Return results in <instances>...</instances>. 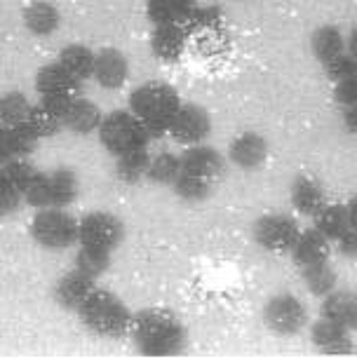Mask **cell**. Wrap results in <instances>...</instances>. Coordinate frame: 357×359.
Returning a JSON list of instances; mask_svg holds the SVG:
<instances>
[{
	"label": "cell",
	"instance_id": "6da1fadb",
	"mask_svg": "<svg viewBox=\"0 0 357 359\" xmlns=\"http://www.w3.org/2000/svg\"><path fill=\"white\" fill-rule=\"evenodd\" d=\"M130 338L134 348L148 357H172L184 352L188 334L177 313L167 308H144L132 315Z\"/></svg>",
	"mask_w": 357,
	"mask_h": 359
},
{
	"label": "cell",
	"instance_id": "7a4b0ae2",
	"mask_svg": "<svg viewBox=\"0 0 357 359\" xmlns=\"http://www.w3.org/2000/svg\"><path fill=\"white\" fill-rule=\"evenodd\" d=\"M181 104L184 101L179 99V92L160 80H148L134 87L130 94V111L146 125L153 139L165 137L170 132V125Z\"/></svg>",
	"mask_w": 357,
	"mask_h": 359
},
{
	"label": "cell",
	"instance_id": "3957f363",
	"mask_svg": "<svg viewBox=\"0 0 357 359\" xmlns=\"http://www.w3.org/2000/svg\"><path fill=\"white\" fill-rule=\"evenodd\" d=\"M78 320L85 329L101 338H125L130 336L132 327V310L125 306V301L109 289L97 287L87 296V301L78 308Z\"/></svg>",
	"mask_w": 357,
	"mask_h": 359
},
{
	"label": "cell",
	"instance_id": "277c9868",
	"mask_svg": "<svg viewBox=\"0 0 357 359\" xmlns=\"http://www.w3.org/2000/svg\"><path fill=\"white\" fill-rule=\"evenodd\" d=\"M99 144L104 146L106 153H111L113 158L137 148H148L151 144V132L146 130V125L134 115L130 108L127 111H111L104 115L99 125Z\"/></svg>",
	"mask_w": 357,
	"mask_h": 359
},
{
	"label": "cell",
	"instance_id": "5b68a950",
	"mask_svg": "<svg viewBox=\"0 0 357 359\" xmlns=\"http://www.w3.org/2000/svg\"><path fill=\"white\" fill-rule=\"evenodd\" d=\"M29 233L38 247L47 249V252H64L78 242V219L59 207L38 209L29 226Z\"/></svg>",
	"mask_w": 357,
	"mask_h": 359
},
{
	"label": "cell",
	"instance_id": "8992f818",
	"mask_svg": "<svg viewBox=\"0 0 357 359\" xmlns=\"http://www.w3.org/2000/svg\"><path fill=\"white\" fill-rule=\"evenodd\" d=\"M301 233L299 221L292 214H264L254 221L252 235L254 242L271 254H289L296 242V237Z\"/></svg>",
	"mask_w": 357,
	"mask_h": 359
},
{
	"label": "cell",
	"instance_id": "52a82bcc",
	"mask_svg": "<svg viewBox=\"0 0 357 359\" xmlns=\"http://www.w3.org/2000/svg\"><path fill=\"white\" fill-rule=\"evenodd\" d=\"M264 324L275 336H282V338L296 336L299 331L306 329L308 310L301 303V298H296L294 294H278L266 301Z\"/></svg>",
	"mask_w": 357,
	"mask_h": 359
},
{
	"label": "cell",
	"instance_id": "ba28073f",
	"mask_svg": "<svg viewBox=\"0 0 357 359\" xmlns=\"http://www.w3.org/2000/svg\"><path fill=\"white\" fill-rule=\"evenodd\" d=\"M80 90H83V83L71 76L59 62L40 66L36 73V92L40 94V101L59 108L62 113L71 99L80 97Z\"/></svg>",
	"mask_w": 357,
	"mask_h": 359
},
{
	"label": "cell",
	"instance_id": "9c48e42d",
	"mask_svg": "<svg viewBox=\"0 0 357 359\" xmlns=\"http://www.w3.org/2000/svg\"><path fill=\"white\" fill-rule=\"evenodd\" d=\"M125 240V223L111 212H90L78 219V245L116 252Z\"/></svg>",
	"mask_w": 357,
	"mask_h": 359
},
{
	"label": "cell",
	"instance_id": "30bf717a",
	"mask_svg": "<svg viewBox=\"0 0 357 359\" xmlns=\"http://www.w3.org/2000/svg\"><path fill=\"white\" fill-rule=\"evenodd\" d=\"M170 137L181 146H198L205 144V139L212 134L210 111L200 104H181L170 125Z\"/></svg>",
	"mask_w": 357,
	"mask_h": 359
},
{
	"label": "cell",
	"instance_id": "8fae6325",
	"mask_svg": "<svg viewBox=\"0 0 357 359\" xmlns=\"http://www.w3.org/2000/svg\"><path fill=\"white\" fill-rule=\"evenodd\" d=\"M226 169V158L224 153H219L217 148L198 144V146H188L181 153V172L200 176V179L217 184Z\"/></svg>",
	"mask_w": 357,
	"mask_h": 359
},
{
	"label": "cell",
	"instance_id": "7c38bea8",
	"mask_svg": "<svg viewBox=\"0 0 357 359\" xmlns=\"http://www.w3.org/2000/svg\"><path fill=\"white\" fill-rule=\"evenodd\" d=\"M94 289H97V280H92V277H87L85 273L73 268L71 273L62 275L55 282L52 296H55V303L62 310L78 313V308L87 301V296H90Z\"/></svg>",
	"mask_w": 357,
	"mask_h": 359
},
{
	"label": "cell",
	"instance_id": "4fadbf2b",
	"mask_svg": "<svg viewBox=\"0 0 357 359\" xmlns=\"http://www.w3.org/2000/svg\"><path fill=\"white\" fill-rule=\"evenodd\" d=\"M226 158L240 169H257L268 158V141L259 132H242L228 144Z\"/></svg>",
	"mask_w": 357,
	"mask_h": 359
},
{
	"label": "cell",
	"instance_id": "5bb4252c",
	"mask_svg": "<svg viewBox=\"0 0 357 359\" xmlns=\"http://www.w3.org/2000/svg\"><path fill=\"white\" fill-rule=\"evenodd\" d=\"M311 343L322 355H353L355 352L350 331L327 317H320L311 324Z\"/></svg>",
	"mask_w": 357,
	"mask_h": 359
},
{
	"label": "cell",
	"instance_id": "9a60e30c",
	"mask_svg": "<svg viewBox=\"0 0 357 359\" xmlns=\"http://www.w3.org/2000/svg\"><path fill=\"white\" fill-rule=\"evenodd\" d=\"M130 76V62L127 57L116 47H104L97 52V62H94V80L104 90H120L127 83Z\"/></svg>",
	"mask_w": 357,
	"mask_h": 359
},
{
	"label": "cell",
	"instance_id": "2e32d148",
	"mask_svg": "<svg viewBox=\"0 0 357 359\" xmlns=\"http://www.w3.org/2000/svg\"><path fill=\"white\" fill-rule=\"evenodd\" d=\"M320 317H327V320L341 324L350 334L357 331V291L336 287L332 294L322 296Z\"/></svg>",
	"mask_w": 357,
	"mask_h": 359
},
{
	"label": "cell",
	"instance_id": "e0dca14e",
	"mask_svg": "<svg viewBox=\"0 0 357 359\" xmlns=\"http://www.w3.org/2000/svg\"><path fill=\"white\" fill-rule=\"evenodd\" d=\"M188 43V31L184 24H163L153 26L151 33V52L156 54V59L165 64H174L184 57Z\"/></svg>",
	"mask_w": 357,
	"mask_h": 359
},
{
	"label": "cell",
	"instance_id": "ac0fdd59",
	"mask_svg": "<svg viewBox=\"0 0 357 359\" xmlns=\"http://www.w3.org/2000/svg\"><path fill=\"white\" fill-rule=\"evenodd\" d=\"M289 254H292L296 268H306V266H313V263H325L329 261V256H332V242H329L315 226L301 228V233L296 237Z\"/></svg>",
	"mask_w": 357,
	"mask_h": 359
},
{
	"label": "cell",
	"instance_id": "d6986e66",
	"mask_svg": "<svg viewBox=\"0 0 357 359\" xmlns=\"http://www.w3.org/2000/svg\"><path fill=\"white\" fill-rule=\"evenodd\" d=\"M101 120H104V113L101 108L94 104V101L85 99L83 94L76 99L69 101L64 111V130H69L78 137H87V134H94L99 130Z\"/></svg>",
	"mask_w": 357,
	"mask_h": 359
},
{
	"label": "cell",
	"instance_id": "ffe728a7",
	"mask_svg": "<svg viewBox=\"0 0 357 359\" xmlns=\"http://www.w3.org/2000/svg\"><path fill=\"white\" fill-rule=\"evenodd\" d=\"M289 200H292V207L296 212L301 216H308V219H313V216L327 205L325 188H322L315 179H311V176H303V174L296 176L292 181Z\"/></svg>",
	"mask_w": 357,
	"mask_h": 359
},
{
	"label": "cell",
	"instance_id": "44dd1931",
	"mask_svg": "<svg viewBox=\"0 0 357 359\" xmlns=\"http://www.w3.org/2000/svg\"><path fill=\"white\" fill-rule=\"evenodd\" d=\"M59 24H62V15H59V10L52 3H47V0H33L29 8L24 10L26 31L38 38L52 36V33L59 29Z\"/></svg>",
	"mask_w": 357,
	"mask_h": 359
},
{
	"label": "cell",
	"instance_id": "7402d4cb",
	"mask_svg": "<svg viewBox=\"0 0 357 359\" xmlns=\"http://www.w3.org/2000/svg\"><path fill=\"white\" fill-rule=\"evenodd\" d=\"M195 0H146V17L153 26L186 24Z\"/></svg>",
	"mask_w": 357,
	"mask_h": 359
},
{
	"label": "cell",
	"instance_id": "603a6c76",
	"mask_svg": "<svg viewBox=\"0 0 357 359\" xmlns=\"http://www.w3.org/2000/svg\"><path fill=\"white\" fill-rule=\"evenodd\" d=\"M57 62L62 64L64 69L71 73V76H76L80 83H85V80H90L94 76V62H97V52H92L90 47H85V45L73 43V45L62 47Z\"/></svg>",
	"mask_w": 357,
	"mask_h": 359
},
{
	"label": "cell",
	"instance_id": "cb8c5ba5",
	"mask_svg": "<svg viewBox=\"0 0 357 359\" xmlns=\"http://www.w3.org/2000/svg\"><path fill=\"white\" fill-rule=\"evenodd\" d=\"M311 50H313V57L325 66L327 62H332L334 57L346 52V36H343L336 26H329V24L320 26L311 36Z\"/></svg>",
	"mask_w": 357,
	"mask_h": 359
},
{
	"label": "cell",
	"instance_id": "d4e9b609",
	"mask_svg": "<svg viewBox=\"0 0 357 359\" xmlns=\"http://www.w3.org/2000/svg\"><path fill=\"white\" fill-rule=\"evenodd\" d=\"M52 188V207L69 209L78 198V176L71 167H57L50 172Z\"/></svg>",
	"mask_w": 357,
	"mask_h": 359
},
{
	"label": "cell",
	"instance_id": "484cf974",
	"mask_svg": "<svg viewBox=\"0 0 357 359\" xmlns=\"http://www.w3.org/2000/svg\"><path fill=\"white\" fill-rule=\"evenodd\" d=\"M299 273H301L303 284H306V289L318 298L332 294V291L336 289V284H339V275H336V270L329 261L299 268Z\"/></svg>",
	"mask_w": 357,
	"mask_h": 359
},
{
	"label": "cell",
	"instance_id": "4316f807",
	"mask_svg": "<svg viewBox=\"0 0 357 359\" xmlns=\"http://www.w3.org/2000/svg\"><path fill=\"white\" fill-rule=\"evenodd\" d=\"M29 127L40 139L57 137V134L64 130V113L55 106L45 104V101H38V104H33L31 108Z\"/></svg>",
	"mask_w": 357,
	"mask_h": 359
},
{
	"label": "cell",
	"instance_id": "83f0119b",
	"mask_svg": "<svg viewBox=\"0 0 357 359\" xmlns=\"http://www.w3.org/2000/svg\"><path fill=\"white\" fill-rule=\"evenodd\" d=\"M313 226L318 228L329 242H336L348 230L346 205H341V202H327V205L313 216Z\"/></svg>",
	"mask_w": 357,
	"mask_h": 359
},
{
	"label": "cell",
	"instance_id": "f1b7e54d",
	"mask_svg": "<svg viewBox=\"0 0 357 359\" xmlns=\"http://www.w3.org/2000/svg\"><path fill=\"white\" fill-rule=\"evenodd\" d=\"M153 155L148 153V148H137V151L123 153L116 158V176L125 184H139L141 179H146L148 165H151Z\"/></svg>",
	"mask_w": 357,
	"mask_h": 359
},
{
	"label": "cell",
	"instance_id": "f546056e",
	"mask_svg": "<svg viewBox=\"0 0 357 359\" xmlns=\"http://www.w3.org/2000/svg\"><path fill=\"white\" fill-rule=\"evenodd\" d=\"M31 108L33 104L24 92H19V90L5 92L3 97H0V125L17 127V125L29 123Z\"/></svg>",
	"mask_w": 357,
	"mask_h": 359
},
{
	"label": "cell",
	"instance_id": "4dcf8cb0",
	"mask_svg": "<svg viewBox=\"0 0 357 359\" xmlns=\"http://www.w3.org/2000/svg\"><path fill=\"white\" fill-rule=\"evenodd\" d=\"M111 254L113 252H109V249L80 245L76 254V270L85 273L87 277H92V280H99V277L111 268Z\"/></svg>",
	"mask_w": 357,
	"mask_h": 359
},
{
	"label": "cell",
	"instance_id": "1f68e13d",
	"mask_svg": "<svg viewBox=\"0 0 357 359\" xmlns=\"http://www.w3.org/2000/svg\"><path fill=\"white\" fill-rule=\"evenodd\" d=\"M179 174H181V155L165 151V153L156 155V158H151L146 179L158 186H172Z\"/></svg>",
	"mask_w": 357,
	"mask_h": 359
},
{
	"label": "cell",
	"instance_id": "d6a6232c",
	"mask_svg": "<svg viewBox=\"0 0 357 359\" xmlns=\"http://www.w3.org/2000/svg\"><path fill=\"white\" fill-rule=\"evenodd\" d=\"M212 188L214 184L210 181L200 179V176H193V174H186L181 172L177 176V181L172 184V191L177 193V198L186 200V202H202L212 195Z\"/></svg>",
	"mask_w": 357,
	"mask_h": 359
},
{
	"label": "cell",
	"instance_id": "836d02e7",
	"mask_svg": "<svg viewBox=\"0 0 357 359\" xmlns=\"http://www.w3.org/2000/svg\"><path fill=\"white\" fill-rule=\"evenodd\" d=\"M22 198L33 209H50L52 207V188H50V172H38L24 186Z\"/></svg>",
	"mask_w": 357,
	"mask_h": 359
},
{
	"label": "cell",
	"instance_id": "e575fe53",
	"mask_svg": "<svg viewBox=\"0 0 357 359\" xmlns=\"http://www.w3.org/2000/svg\"><path fill=\"white\" fill-rule=\"evenodd\" d=\"M10 130V144H12V153L17 158H29V155L36 151L40 144V137L31 130L29 123L17 125V127H8Z\"/></svg>",
	"mask_w": 357,
	"mask_h": 359
},
{
	"label": "cell",
	"instance_id": "d590c367",
	"mask_svg": "<svg viewBox=\"0 0 357 359\" xmlns=\"http://www.w3.org/2000/svg\"><path fill=\"white\" fill-rule=\"evenodd\" d=\"M22 202H24L22 191L15 186V181L10 179L8 172L0 167V219L15 214Z\"/></svg>",
	"mask_w": 357,
	"mask_h": 359
},
{
	"label": "cell",
	"instance_id": "8d00e7d4",
	"mask_svg": "<svg viewBox=\"0 0 357 359\" xmlns=\"http://www.w3.org/2000/svg\"><path fill=\"white\" fill-rule=\"evenodd\" d=\"M221 22V10L214 8V5H205V8H198L195 5L193 12L188 15L186 19V31H210V29H217Z\"/></svg>",
	"mask_w": 357,
	"mask_h": 359
},
{
	"label": "cell",
	"instance_id": "74e56055",
	"mask_svg": "<svg viewBox=\"0 0 357 359\" xmlns=\"http://www.w3.org/2000/svg\"><path fill=\"white\" fill-rule=\"evenodd\" d=\"M325 76L332 80V83H341V80H348L357 76V59L350 57L348 52L339 54V57H334L332 62L325 64Z\"/></svg>",
	"mask_w": 357,
	"mask_h": 359
},
{
	"label": "cell",
	"instance_id": "f35d334b",
	"mask_svg": "<svg viewBox=\"0 0 357 359\" xmlns=\"http://www.w3.org/2000/svg\"><path fill=\"white\" fill-rule=\"evenodd\" d=\"M5 172H8V176L12 181H15V186L19 188V191H24V186L29 184V181L33 179V174L38 172L36 167L31 165L29 158H17V160H10L8 165L3 167Z\"/></svg>",
	"mask_w": 357,
	"mask_h": 359
},
{
	"label": "cell",
	"instance_id": "ab89813d",
	"mask_svg": "<svg viewBox=\"0 0 357 359\" xmlns=\"http://www.w3.org/2000/svg\"><path fill=\"white\" fill-rule=\"evenodd\" d=\"M334 99H336V104H341L343 108L355 106L357 104V76L336 83L334 85Z\"/></svg>",
	"mask_w": 357,
	"mask_h": 359
},
{
	"label": "cell",
	"instance_id": "60d3db41",
	"mask_svg": "<svg viewBox=\"0 0 357 359\" xmlns=\"http://www.w3.org/2000/svg\"><path fill=\"white\" fill-rule=\"evenodd\" d=\"M336 247L343 259H357V228L348 226L346 233L336 240Z\"/></svg>",
	"mask_w": 357,
	"mask_h": 359
},
{
	"label": "cell",
	"instance_id": "b9f144b4",
	"mask_svg": "<svg viewBox=\"0 0 357 359\" xmlns=\"http://www.w3.org/2000/svg\"><path fill=\"white\" fill-rule=\"evenodd\" d=\"M10 160H15V153H12V144H10V130L5 125H0V167H5Z\"/></svg>",
	"mask_w": 357,
	"mask_h": 359
},
{
	"label": "cell",
	"instance_id": "7bdbcfd3",
	"mask_svg": "<svg viewBox=\"0 0 357 359\" xmlns=\"http://www.w3.org/2000/svg\"><path fill=\"white\" fill-rule=\"evenodd\" d=\"M343 125H346L348 132L357 134V104L343 108Z\"/></svg>",
	"mask_w": 357,
	"mask_h": 359
},
{
	"label": "cell",
	"instance_id": "ee69618b",
	"mask_svg": "<svg viewBox=\"0 0 357 359\" xmlns=\"http://www.w3.org/2000/svg\"><path fill=\"white\" fill-rule=\"evenodd\" d=\"M346 216H348V226L357 228V195H353L346 202Z\"/></svg>",
	"mask_w": 357,
	"mask_h": 359
},
{
	"label": "cell",
	"instance_id": "f6af8a7d",
	"mask_svg": "<svg viewBox=\"0 0 357 359\" xmlns=\"http://www.w3.org/2000/svg\"><path fill=\"white\" fill-rule=\"evenodd\" d=\"M346 52L353 59H357V29H350L346 36Z\"/></svg>",
	"mask_w": 357,
	"mask_h": 359
}]
</instances>
